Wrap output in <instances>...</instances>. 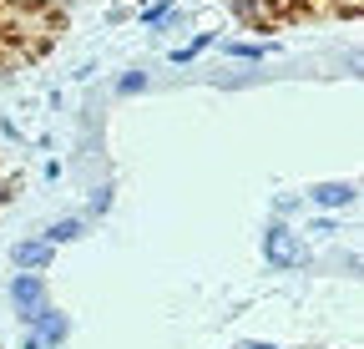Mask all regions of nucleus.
<instances>
[{"label": "nucleus", "instance_id": "2eb2a0df", "mask_svg": "<svg viewBox=\"0 0 364 349\" xmlns=\"http://www.w3.org/2000/svg\"><path fill=\"white\" fill-rule=\"evenodd\" d=\"M238 349H284V344H273V339H238Z\"/></svg>", "mask_w": 364, "mask_h": 349}, {"label": "nucleus", "instance_id": "6e6552de", "mask_svg": "<svg viewBox=\"0 0 364 349\" xmlns=\"http://www.w3.org/2000/svg\"><path fill=\"white\" fill-rule=\"evenodd\" d=\"M208 46H218V36H213V31H198L193 41H182V46H172V56H167V61H172V66H193V61H198V56H203Z\"/></svg>", "mask_w": 364, "mask_h": 349}, {"label": "nucleus", "instance_id": "20e7f679", "mask_svg": "<svg viewBox=\"0 0 364 349\" xmlns=\"http://www.w3.org/2000/svg\"><path fill=\"white\" fill-rule=\"evenodd\" d=\"M26 334L36 339V344H51V349H66V339H71V314L66 309H56V304H46V309L26 324Z\"/></svg>", "mask_w": 364, "mask_h": 349}, {"label": "nucleus", "instance_id": "4468645a", "mask_svg": "<svg viewBox=\"0 0 364 349\" xmlns=\"http://www.w3.org/2000/svg\"><path fill=\"white\" fill-rule=\"evenodd\" d=\"M329 269H344V279H359V253L349 248L344 258H334V264H329Z\"/></svg>", "mask_w": 364, "mask_h": 349}, {"label": "nucleus", "instance_id": "39448f33", "mask_svg": "<svg viewBox=\"0 0 364 349\" xmlns=\"http://www.w3.org/2000/svg\"><path fill=\"white\" fill-rule=\"evenodd\" d=\"M11 264H16V274H46V269H51L56 264V248L51 243H46V238H16L11 243Z\"/></svg>", "mask_w": 364, "mask_h": 349}, {"label": "nucleus", "instance_id": "9d476101", "mask_svg": "<svg viewBox=\"0 0 364 349\" xmlns=\"http://www.w3.org/2000/svg\"><path fill=\"white\" fill-rule=\"evenodd\" d=\"M294 228H299V233H309V238H318V243H329V238L339 233V218H334V213H314L309 223H294Z\"/></svg>", "mask_w": 364, "mask_h": 349}, {"label": "nucleus", "instance_id": "9b49d317", "mask_svg": "<svg viewBox=\"0 0 364 349\" xmlns=\"http://www.w3.org/2000/svg\"><path fill=\"white\" fill-rule=\"evenodd\" d=\"M304 223V193H279L273 198V223Z\"/></svg>", "mask_w": 364, "mask_h": 349}, {"label": "nucleus", "instance_id": "f03ea898", "mask_svg": "<svg viewBox=\"0 0 364 349\" xmlns=\"http://www.w3.org/2000/svg\"><path fill=\"white\" fill-rule=\"evenodd\" d=\"M11 309H16V319H21V329L51 304V284H46V274H11Z\"/></svg>", "mask_w": 364, "mask_h": 349}, {"label": "nucleus", "instance_id": "f3484780", "mask_svg": "<svg viewBox=\"0 0 364 349\" xmlns=\"http://www.w3.org/2000/svg\"><path fill=\"white\" fill-rule=\"evenodd\" d=\"M46 349H51V344H46Z\"/></svg>", "mask_w": 364, "mask_h": 349}, {"label": "nucleus", "instance_id": "0eeeda50", "mask_svg": "<svg viewBox=\"0 0 364 349\" xmlns=\"http://www.w3.org/2000/svg\"><path fill=\"white\" fill-rule=\"evenodd\" d=\"M218 51L228 61H243V66H258L273 56V41H218Z\"/></svg>", "mask_w": 364, "mask_h": 349}, {"label": "nucleus", "instance_id": "7ed1b4c3", "mask_svg": "<svg viewBox=\"0 0 364 349\" xmlns=\"http://www.w3.org/2000/svg\"><path fill=\"white\" fill-rule=\"evenodd\" d=\"M304 208H314V213H349V208H359V183L354 178H329V183H314V188H304Z\"/></svg>", "mask_w": 364, "mask_h": 349}, {"label": "nucleus", "instance_id": "f8f14e48", "mask_svg": "<svg viewBox=\"0 0 364 349\" xmlns=\"http://www.w3.org/2000/svg\"><path fill=\"white\" fill-rule=\"evenodd\" d=\"M112 203H117V188H112V183L91 188V198H86V213H81V218H86V223H91V218H107V213H112Z\"/></svg>", "mask_w": 364, "mask_h": 349}, {"label": "nucleus", "instance_id": "dca6fc26", "mask_svg": "<svg viewBox=\"0 0 364 349\" xmlns=\"http://www.w3.org/2000/svg\"><path fill=\"white\" fill-rule=\"evenodd\" d=\"M11 198H16V183H11V178H0V208H6Z\"/></svg>", "mask_w": 364, "mask_h": 349}, {"label": "nucleus", "instance_id": "ddd939ff", "mask_svg": "<svg viewBox=\"0 0 364 349\" xmlns=\"http://www.w3.org/2000/svg\"><path fill=\"white\" fill-rule=\"evenodd\" d=\"M167 6H172V0H142V6H136V26H147V31H152L157 16H162Z\"/></svg>", "mask_w": 364, "mask_h": 349}, {"label": "nucleus", "instance_id": "f257e3e1", "mask_svg": "<svg viewBox=\"0 0 364 349\" xmlns=\"http://www.w3.org/2000/svg\"><path fill=\"white\" fill-rule=\"evenodd\" d=\"M263 264L273 269V274H294V269H309L314 258H309V243H304V233L294 228V223H268L263 228Z\"/></svg>", "mask_w": 364, "mask_h": 349}, {"label": "nucleus", "instance_id": "1a4fd4ad", "mask_svg": "<svg viewBox=\"0 0 364 349\" xmlns=\"http://www.w3.org/2000/svg\"><path fill=\"white\" fill-rule=\"evenodd\" d=\"M112 92H117V97H142V92H152V71H147V66H132V71H122Z\"/></svg>", "mask_w": 364, "mask_h": 349}, {"label": "nucleus", "instance_id": "423d86ee", "mask_svg": "<svg viewBox=\"0 0 364 349\" xmlns=\"http://www.w3.org/2000/svg\"><path fill=\"white\" fill-rule=\"evenodd\" d=\"M86 228H91V223H86L81 213H66V218H51V223H46L36 238H46L51 248H66V243H81V238H86Z\"/></svg>", "mask_w": 364, "mask_h": 349}]
</instances>
